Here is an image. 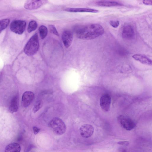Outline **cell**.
I'll list each match as a JSON object with an SVG mask.
<instances>
[{
	"label": "cell",
	"instance_id": "cell-1",
	"mask_svg": "<svg viewBox=\"0 0 152 152\" xmlns=\"http://www.w3.org/2000/svg\"><path fill=\"white\" fill-rule=\"evenodd\" d=\"M104 30L101 25L91 23L78 26L75 28L76 36L79 39L90 40L95 39L104 34Z\"/></svg>",
	"mask_w": 152,
	"mask_h": 152
},
{
	"label": "cell",
	"instance_id": "cell-2",
	"mask_svg": "<svg viewBox=\"0 0 152 152\" xmlns=\"http://www.w3.org/2000/svg\"><path fill=\"white\" fill-rule=\"evenodd\" d=\"M39 46L38 35L35 33L26 44L24 48V52L28 56H32L37 52Z\"/></svg>",
	"mask_w": 152,
	"mask_h": 152
},
{
	"label": "cell",
	"instance_id": "cell-3",
	"mask_svg": "<svg viewBox=\"0 0 152 152\" xmlns=\"http://www.w3.org/2000/svg\"><path fill=\"white\" fill-rule=\"evenodd\" d=\"M48 125L53 132L58 135H61L66 131V125L59 118L55 117L52 119L49 122Z\"/></svg>",
	"mask_w": 152,
	"mask_h": 152
},
{
	"label": "cell",
	"instance_id": "cell-4",
	"mask_svg": "<svg viewBox=\"0 0 152 152\" xmlns=\"http://www.w3.org/2000/svg\"><path fill=\"white\" fill-rule=\"evenodd\" d=\"M117 120L121 126L127 131L133 129L136 126L135 122L132 119L124 115H118Z\"/></svg>",
	"mask_w": 152,
	"mask_h": 152
},
{
	"label": "cell",
	"instance_id": "cell-5",
	"mask_svg": "<svg viewBox=\"0 0 152 152\" xmlns=\"http://www.w3.org/2000/svg\"><path fill=\"white\" fill-rule=\"evenodd\" d=\"M26 23L25 21L15 20L10 24V29L13 32L21 34L23 33L25 30Z\"/></svg>",
	"mask_w": 152,
	"mask_h": 152
},
{
	"label": "cell",
	"instance_id": "cell-6",
	"mask_svg": "<svg viewBox=\"0 0 152 152\" xmlns=\"http://www.w3.org/2000/svg\"><path fill=\"white\" fill-rule=\"evenodd\" d=\"M122 37L126 39H133L135 35L133 26L130 24H125L122 27L121 31Z\"/></svg>",
	"mask_w": 152,
	"mask_h": 152
},
{
	"label": "cell",
	"instance_id": "cell-7",
	"mask_svg": "<svg viewBox=\"0 0 152 152\" xmlns=\"http://www.w3.org/2000/svg\"><path fill=\"white\" fill-rule=\"evenodd\" d=\"M94 129L91 125L85 124L82 125L80 128L81 136L83 137L88 138L91 137L93 134Z\"/></svg>",
	"mask_w": 152,
	"mask_h": 152
},
{
	"label": "cell",
	"instance_id": "cell-8",
	"mask_svg": "<svg viewBox=\"0 0 152 152\" xmlns=\"http://www.w3.org/2000/svg\"><path fill=\"white\" fill-rule=\"evenodd\" d=\"M111 102V98L108 94H103L101 97L100 105L102 109L104 112L109 110Z\"/></svg>",
	"mask_w": 152,
	"mask_h": 152
},
{
	"label": "cell",
	"instance_id": "cell-9",
	"mask_svg": "<svg viewBox=\"0 0 152 152\" xmlns=\"http://www.w3.org/2000/svg\"><path fill=\"white\" fill-rule=\"evenodd\" d=\"M48 2L47 0H28L24 4V8L28 10L39 8Z\"/></svg>",
	"mask_w": 152,
	"mask_h": 152
},
{
	"label": "cell",
	"instance_id": "cell-10",
	"mask_svg": "<svg viewBox=\"0 0 152 152\" xmlns=\"http://www.w3.org/2000/svg\"><path fill=\"white\" fill-rule=\"evenodd\" d=\"M34 98V93L31 91L24 92L22 96L21 103L24 107H28L31 103Z\"/></svg>",
	"mask_w": 152,
	"mask_h": 152
},
{
	"label": "cell",
	"instance_id": "cell-11",
	"mask_svg": "<svg viewBox=\"0 0 152 152\" xmlns=\"http://www.w3.org/2000/svg\"><path fill=\"white\" fill-rule=\"evenodd\" d=\"M73 39L72 32L69 30H65L63 32L62 35V39L65 47L68 48L71 45Z\"/></svg>",
	"mask_w": 152,
	"mask_h": 152
},
{
	"label": "cell",
	"instance_id": "cell-12",
	"mask_svg": "<svg viewBox=\"0 0 152 152\" xmlns=\"http://www.w3.org/2000/svg\"><path fill=\"white\" fill-rule=\"evenodd\" d=\"M132 57L135 60L139 61L141 63L151 66L152 61L151 59L146 56L140 54H135L132 56Z\"/></svg>",
	"mask_w": 152,
	"mask_h": 152
},
{
	"label": "cell",
	"instance_id": "cell-13",
	"mask_svg": "<svg viewBox=\"0 0 152 152\" xmlns=\"http://www.w3.org/2000/svg\"><path fill=\"white\" fill-rule=\"evenodd\" d=\"M96 4L99 6L104 7L121 6L123 5L116 1L102 0L97 1Z\"/></svg>",
	"mask_w": 152,
	"mask_h": 152
},
{
	"label": "cell",
	"instance_id": "cell-14",
	"mask_svg": "<svg viewBox=\"0 0 152 152\" xmlns=\"http://www.w3.org/2000/svg\"><path fill=\"white\" fill-rule=\"evenodd\" d=\"M66 11L71 12H88L97 13L99 10L89 8H67L64 9Z\"/></svg>",
	"mask_w": 152,
	"mask_h": 152
},
{
	"label": "cell",
	"instance_id": "cell-15",
	"mask_svg": "<svg viewBox=\"0 0 152 152\" xmlns=\"http://www.w3.org/2000/svg\"><path fill=\"white\" fill-rule=\"evenodd\" d=\"M21 147L19 144L12 143L8 144L5 148V152H20Z\"/></svg>",
	"mask_w": 152,
	"mask_h": 152
},
{
	"label": "cell",
	"instance_id": "cell-16",
	"mask_svg": "<svg viewBox=\"0 0 152 152\" xmlns=\"http://www.w3.org/2000/svg\"><path fill=\"white\" fill-rule=\"evenodd\" d=\"M18 110L17 97L15 96L11 100L10 106V110L11 112L13 113L16 112Z\"/></svg>",
	"mask_w": 152,
	"mask_h": 152
},
{
	"label": "cell",
	"instance_id": "cell-17",
	"mask_svg": "<svg viewBox=\"0 0 152 152\" xmlns=\"http://www.w3.org/2000/svg\"><path fill=\"white\" fill-rule=\"evenodd\" d=\"M39 31L40 38L42 39H44L46 37L48 34V29L44 26H40L39 29Z\"/></svg>",
	"mask_w": 152,
	"mask_h": 152
},
{
	"label": "cell",
	"instance_id": "cell-18",
	"mask_svg": "<svg viewBox=\"0 0 152 152\" xmlns=\"http://www.w3.org/2000/svg\"><path fill=\"white\" fill-rule=\"evenodd\" d=\"M10 20L9 19H4L0 20V33L8 25Z\"/></svg>",
	"mask_w": 152,
	"mask_h": 152
},
{
	"label": "cell",
	"instance_id": "cell-19",
	"mask_svg": "<svg viewBox=\"0 0 152 152\" xmlns=\"http://www.w3.org/2000/svg\"><path fill=\"white\" fill-rule=\"evenodd\" d=\"M37 26V22L34 20H32L30 21L28 24L27 31L30 33L35 30Z\"/></svg>",
	"mask_w": 152,
	"mask_h": 152
},
{
	"label": "cell",
	"instance_id": "cell-20",
	"mask_svg": "<svg viewBox=\"0 0 152 152\" xmlns=\"http://www.w3.org/2000/svg\"><path fill=\"white\" fill-rule=\"evenodd\" d=\"M42 103L41 101H38L35 104L33 109V111L35 113L42 107Z\"/></svg>",
	"mask_w": 152,
	"mask_h": 152
},
{
	"label": "cell",
	"instance_id": "cell-21",
	"mask_svg": "<svg viewBox=\"0 0 152 152\" xmlns=\"http://www.w3.org/2000/svg\"><path fill=\"white\" fill-rule=\"evenodd\" d=\"M50 32L54 35L59 36V35L55 26L53 25H50L49 26Z\"/></svg>",
	"mask_w": 152,
	"mask_h": 152
},
{
	"label": "cell",
	"instance_id": "cell-22",
	"mask_svg": "<svg viewBox=\"0 0 152 152\" xmlns=\"http://www.w3.org/2000/svg\"><path fill=\"white\" fill-rule=\"evenodd\" d=\"M110 24L113 27L116 28L119 25V22L118 20H111L109 22Z\"/></svg>",
	"mask_w": 152,
	"mask_h": 152
},
{
	"label": "cell",
	"instance_id": "cell-23",
	"mask_svg": "<svg viewBox=\"0 0 152 152\" xmlns=\"http://www.w3.org/2000/svg\"><path fill=\"white\" fill-rule=\"evenodd\" d=\"M117 144L120 145L127 146L129 144V141H120L118 142Z\"/></svg>",
	"mask_w": 152,
	"mask_h": 152
},
{
	"label": "cell",
	"instance_id": "cell-24",
	"mask_svg": "<svg viewBox=\"0 0 152 152\" xmlns=\"http://www.w3.org/2000/svg\"><path fill=\"white\" fill-rule=\"evenodd\" d=\"M144 4L146 5H151L152 4V0H143L142 1Z\"/></svg>",
	"mask_w": 152,
	"mask_h": 152
},
{
	"label": "cell",
	"instance_id": "cell-25",
	"mask_svg": "<svg viewBox=\"0 0 152 152\" xmlns=\"http://www.w3.org/2000/svg\"><path fill=\"white\" fill-rule=\"evenodd\" d=\"M34 133L35 134H38L40 131V129L36 126H34L33 128Z\"/></svg>",
	"mask_w": 152,
	"mask_h": 152
},
{
	"label": "cell",
	"instance_id": "cell-26",
	"mask_svg": "<svg viewBox=\"0 0 152 152\" xmlns=\"http://www.w3.org/2000/svg\"><path fill=\"white\" fill-rule=\"evenodd\" d=\"M121 152H126V150L123 149L121 151Z\"/></svg>",
	"mask_w": 152,
	"mask_h": 152
}]
</instances>
